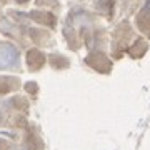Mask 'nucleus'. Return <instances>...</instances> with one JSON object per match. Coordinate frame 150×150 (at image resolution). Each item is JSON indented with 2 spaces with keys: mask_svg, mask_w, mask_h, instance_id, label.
Returning a JSON list of instances; mask_svg holds the SVG:
<instances>
[{
  "mask_svg": "<svg viewBox=\"0 0 150 150\" xmlns=\"http://www.w3.org/2000/svg\"><path fill=\"white\" fill-rule=\"evenodd\" d=\"M17 2H18V4H23V2H27V0H17Z\"/></svg>",
  "mask_w": 150,
  "mask_h": 150,
  "instance_id": "obj_1",
  "label": "nucleus"
}]
</instances>
